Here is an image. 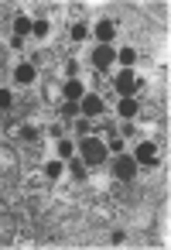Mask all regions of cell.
<instances>
[{
    "label": "cell",
    "mask_w": 171,
    "mask_h": 250,
    "mask_svg": "<svg viewBox=\"0 0 171 250\" xmlns=\"http://www.w3.org/2000/svg\"><path fill=\"white\" fill-rule=\"evenodd\" d=\"M79 154H82V161H86V165H103L110 151H106V144H103V141H96V137H82Z\"/></svg>",
    "instance_id": "1"
},
{
    "label": "cell",
    "mask_w": 171,
    "mask_h": 250,
    "mask_svg": "<svg viewBox=\"0 0 171 250\" xmlns=\"http://www.w3.org/2000/svg\"><path fill=\"white\" fill-rule=\"evenodd\" d=\"M113 86H116V93H120V100H123V96H137L140 79H137V72H133V69H123V72H116Z\"/></svg>",
    "instance_id": "2"
},
{
    "label": "cell",
    "mask_w": 171,
    "mask_h": 250,
    "mask_svg": "<svg viewBox=\"0 0 171 250\" xmlns=\"http://www.w3.org/2000/svg\"><path fill=\"white\" fill-rule=\"evenodd\" d=\"M113 62H116V48H113V45H96V48H93V65H96L99 72H110Z\"/></svg>",
    "instance_id": "3"
},
{
    "label": "cell",
    "mask_w": 171,
    "mask_h": 250,
    "mask_svg": "<svg viewBox=\"0 0 171 250\" xmlns=\"http://www.w3.org/2000/svg\"><path fill=\"white\" fill-rule=\"evenodd\" d=\"M113 175H116L120 182H127V178H133V175H137V161H133L130 154H120V158L113 161Z\"/></svg>",
    "instance_id": "4"
},
{
    "label": "cell",
    "mask_w": 171,
    "mask_h": 250,
    "mask_svg": "<svg viewBox=\"0 0 171 250\" xmlns=\"http://www.w3.org/2000/svg\"><path fill=\"white\" fill-rule=\"evenodd\" d=\"M103 110H106V106H103V100H99L96 93H86V96L79 100V113H82V117H99Z\"/></svg>",
    "instance_id": "5"
},
{
    "label": "cell",
    "mask_w": 171,
    "mask_h": 250,
    "mask_svg": "<svg viewBox=\"0 0 171 250\" xmlns=\"http://www.w3.org/2000/svg\"><path fill=\"white\" fill-rule=\"evenodd\" d=\"M130 158H133L137 165H157V147H154L151 141H140V144H137V151H133Z\"/></svg>",
    "instance_id": "6"
},
{
    "label": "cell",
    "mask_w": 171,
    "mask_h": 250,
    "mask_svg": "<svg viewBox=\"0 0 171 250\" xmlns=\"http://www.w3.org/2000/svg\"><path fill=\"white\" fill-rule=\"evenodd\" d=\"M113 38H116V24L113 21H99L96 24V42L99 45H113Z\"/></svg>",
    "instance_id": "7"
},
{
    "label": "cell",
    "mask_w": 171,
    "mask_h": 250,
    "mask_svg": "<svg viewBox=\"0 0 171 250\" xmlns=\"http://www.w3.org/2000/svg\"><path fill=\"white\" fill-rule=\"evenodd\" d=\"M35 76H38V69H35L31 62H21V65L14 69V79H18L21 86H31V83H35Z\"/></svg>",
    "instance_id": "8"
},
{
    "label": "cell",
    "mask_w": 171,
    "mask_h": 250,
    "mask_svg": "<svg viewBox=\"0 0 171 250\" xmlns=\"http://www.w3.org/2000/svg\"><path fill=\"white\" fill-rule=\"evenodd\" d=\"M116 110H120L123 120H133V117H137V100H133V96H123V100L116 103Z\"/></svg>",
    "instance_id": "9"
},
{
    "label": "cell",
    "mask_w": 171,
    "mask_h": 250,
    "mask_svg": "<svg viewBox=\"0 0 171 250\" xmlns=\"http://www.w3.org/2000/svg\"><path fill=\"white\" fill-rule=\"evenodd\" d=\"M31 28H35V21H31V18H24V14H21V18H14V35H18V38L31 35Z\"/></svg>",
    "instance_id": "10"
},
{
    "label": "cell",
    "mask_w": 171,
    "mask_h": 250,
    "mask_svg": "<svg viewBox=\"0 0 171 250\" xmlns=\"http://www.w3.org/2000/svg\"><path fill=\"white\" fill-rule=\"evenodd\" d=\"M82 96H86L82 83H79V79H69V83H65V100H82Z\"/></svg>",
    "instance_id": "11"
},
{
    "label": "cell",
    "mask_w": 171,
    "mask_h": 250,
    "mask_svg": "<svg viewBox=\"0 0 171 250\" xmlns=\"http://www.w3.org/2000/svg\"><path fill=\"white\" fill-rule=\"evenodd\" d=\"M116 59H120V65H123V69H130V65L137 62V52H133V48H120V52H116Z\"/></svg>",
    "instance_id": "12"
},
{
    "label": "cell",
    "mask_w": 171,
    "mask_h": 250,
    "mask_svg": "<svg viewBox=\"0 0 171 250\" xmlns=\"http://www.w3.org/2000/svg\"><path fill=\"white\" fill-rule=\"evenodd\" d=\"M45 175H48L52 182H58V178H62V161H48V165H45Z\"/></svg>",
    "instance_id": "13"
},
{
    "label": "cell",
    "mask_w": 171,
    "mask_h": 250,
    "mask_svg": "<svg viewBox=\"0 0 171 250\" xmlns=\"http://www.w3.org/2000/svg\"><path fill=\"white\" fill-rule=\"evenodd\" d=\"M69 161H72V175H76V178H86V168H89V165H86L82 158H69Z\"/></svg>",
    "instance_id": "14"
},
{
    "label": "cell",
    "mask_w": 171,
    "mask_h": 250,
    "mask_svg": "<svg viewBox=\"0 0 171 250\" xmlns=\"http://www.w3.org/2000/svg\"><path fill=\"white\" fill-rule=\"evenodd\" d=\"M62 113L65 117H79V100H65L62 103Z\"/></svg>",
    "instance_id": "15"
},
{
    "label": "cell",
    "mask_w": 171,
    "mask_h": 250,
    "mask_svg": "<svg viewBox=\"0 0 171 250\" xmlns=\"http://www.w3.org/2000/svg\"><path fill=\"white\" fill-rule=\"evenodd\" d=\"M76 154V144L72 141H58V158H72Z\"/></svg>",
    "instance_id": "16"
},
{
    "label": "cell",
    "mask_w": 171,
    "mask_h": 250,
    "mask_svg": "<svg viewBox=\"0 0 171 250\" xmlns=\"http://www.w3.org/2000/svg\"><path fill=\"white\" fill-rule=\"evenodd\" d=\"M48 31H52V24H48V21H35V28H31V35H38V38H45Z\"/></svg>",
    "instance_id": "17"
},
{
    "label": "cell",
    "mask_w": 171,
    "mask_h": 250,
    "mask_svg": "<svg viewBox=\"0 0 171 250\" xmlns=\"http://www.w3.org/2000/svg\"><path fill=\"white\" fill-rule=\"evenodd\" d=\"M86 35H89V28H86V24H72V42H82Z\"/></svg>",
    "instance_id": "18"
},
{
    "label": "cell",
    "mask_w": 171,
    "mask_h": 250,
    "mask_svg": "<svg viewBox=\"0 0 171 250\" xmlns=\"http://www.w3.org/2000/svg\"><path fill=\"white\" fill-rule=\"evenodd\" d=\"M18 134H21V141H28V144H31L35 137H38V130H35V127H28V124H24V127H21Z\"/></svg>",
    "instance_id": "19"
},
{
    "label": "cell",
    "mask_w": 171,
    "mask_h": 250,
    "mask_svg": "<svg viewBox=\"0 0 171 250\" xmlns=\"http://www.w3.org/2000/svg\"><path fill=\"white\" fill-rule=\"evenodd\" d=\"M11 106H14V96L7 89H0V110H11Z\"/></svg>",
    "instance_id": "20"
},
{
    "label": "cell",
    "mask_w": 171,
    "mask_h": 250,
    "mask_svg": "<svg viewBox=\"0 0 171 250\" xmlns=\"http://www.w3.org/2000/svg\"><path fill=\"white\" fill-rule=\"evenodd\" d=\"M110 240H113V243H123V240H127V233H123V229H113V233H110Z\"/></svg>",
    "instance_id": "21"
},
{
    "label": "cell",
    "mask_w": 171,
    "mask_h": 250,
    "mask_svg": "<svg viewBox=\"0 0 171 250\" xmlns=\"http://www.w3.org/2000/svg\"><path fill=\"white\" fill-rule=\"evenodd\" d=\"M133 130H137V127H133V124H130V120H127V124H123V127H120V134H123V137H130V134H133Z\"/></svg>",
    "instance_id": "22"
}]
</instances>
